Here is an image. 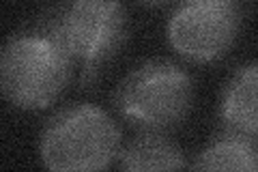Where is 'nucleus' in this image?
Returning a JSON list of instances; mask_svg holds the SVG:
<instances>
[{"label":"nucleus","instance_id":"nucleus-4","mask_svg":"<svg viewBox=\"0 0 258 172\" xmlns=\"http://www.w3.org/2000/svg\"><path fill=\"white\" fill-rule=\"evenodd\" d=\"M71 61L41 30L18 32L0 54V88L22 110H41L58 99L71 78Z\"/></svg>","mask_w":258,"mask_h":172},{"label":"nucleus","instance_id":"nucleus-5","mask_svg":"<svg viewBox=\"0 0 258 172\" xmlns=\"http://www.w3.org/2000/svg\"><path fill=\"white\" fill-rule=\"evenodd\" d=\"M239 24L241 9L232 0H187L168 15L166 37L185 59L209 63L226 54Z\"/></svg>","mask_w":258,"mask_h":172},{"label":"nucleus","instance_id":"nucleus-2","mask_svg":"<svg viewBox=\"0 0 258 172\" xmlns=\"http://www.w3.org/2000/svg\"><path fill=\"white\" fill-rule=\"evenodd\" d=\"M194 80L181 65L151 59L127 73L114 93V108L142 132H166L187 117Z\"/></svg>","mask_w":258,"mask_h":172},{"label":"nucleus","instance_id":"nucleus-7","mask_svg":"<svg viewBox=\"0 0 258 172\" xmlns=\"http://www.w3.org/2000/svg\"><path fill=\"white\" fill-rule=\"evenodd\" d=\"M120 172H185V153L164 132L136 134L118 153Z\"/></svg>","mask_w":258,"mask_h":172},{"label":"nucleus","instance_id":"nucleus-6","mask_svg":"<svg viewBox=\"0 0 258 172\" xmlns=\"http://www.w3.org/2000/svg\"><path fill=\"white\" fill-rule=\"evenodd\" d=\"M224 134L258 142V61L243 63L226 80L220 97Z\"/></svg>","mask_w":258,"mask_h":172},{"label":"nucleus","instance_id":"nucleus-1","mask_svg":"<svg viewBox=\"0 0 258 172\" xmlns=\"http://www.w3.org/2000/svg\"><path fill=\"white\" fill-rule=\"evenodd\" d=\"M120 153V129L95 103H69L45 121L39 155L47 172H106Z\"/></svg>","mask_w":258,"mask_h":172},{"label":"nucleus","instance_id":"nucleus-3","mask_svg":"<svg viewBox=\"0 0 258 172\" xmlns=\"http://www.w3.org/2000/svg\"><path fill=\"white\" fill-rule=\"evenodd\" d=\"M39 30L47 35L71 61L82 65V78L108 63L129 35L127 9L120 3L78 0L60 5L43 18Z\"/></svg>","mask_w":258,"mask_h":172},{"label":"nucleus","instance_id":"nucleus-8","mask_svg":"<svg viewBox=\"0 0 258 172\" xmlns=\"http://www.w3.org/2000/svg\"><path fill=\"white\" fill-rule=\"evenodd\" d=\"M191 172H258V149L243 138L217 136L200 151Z\"/></svg>","mask_w":258,"mask_h":172}]
</instances>
